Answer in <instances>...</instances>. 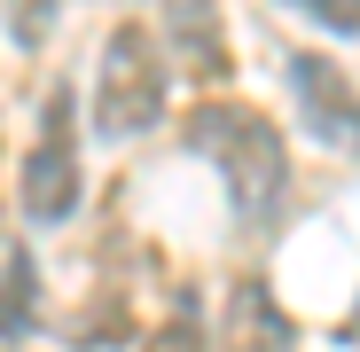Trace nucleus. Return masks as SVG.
<instances>
[{
    "mask_svg": "<svg viewBox=\"0 0 360 352\" xmlns=\"http://www.w3.org/2000/svg\"><path fill=\"white\" fill-rule=\"evenodd\" d=\"M24 211L32 219H71L79 211V149H71V94H47L39 110V141L24 157Z\"/></svg>",
    "mask_w": 360,
    "mask_h": 352,
    "instance_id": "nucleus-3",
    "label": "nucleus"
},
{
    "mask_svg": "<svg viewBox=\"0 0 360 352\" xmlns=\"http://www.w3.org/2000/svg\"><path fill=\"white\" fill-rule=\"evenodd\" d=\"M39 266H32V251L24 243H8V344H24L32 337V298H39V282H32Z\"/></svg>",
    "mask_w": 360,
    "mask_h": 352,
    "instance_id": "nucleus-7",
    "label": "nucleus"
},
{
    "mask_svg": "<svg viewBox=\"0 0 360 352\" xmlns=\"http://www.w3.org/2000/svg\"><path fill=\"white\" fill-rule=\"evenodd\" d=\"M282 71H290L297 117L314 126V141H329V149L360 157V94H352V79H345L337 63H321V55H290Z\"/></svg>",
    "mask_w": 360,
    "mask_h": 352,
    "instance_id": "nucleus-4",
    "label": "nucleus"
},
{
    "mask_svg": "<svg viewBox=\"0 0 360 352\" xmlns=\"http://www.w3.org/2000/svg\"><path fill=\"white\" fill-rule=\"evenodd\" d=\"M149 352H204V337H196V321H172V329H165Z\"/></svg>",
    "mask_w": 360,
    "mask_h": 352,
    "instance_id": "nucleus-9",
    "label": "nucleus"
},
{
    "mask_svg": "<svg viewBox=\"0 0 360 352\" xmlns=\"http://www.w3.org/2000/svg\"><path fill=\"white\" fill-rule=\"evenodd\" d=\"M227 352H297V321L274 306V289L259 274H243L227 289V329H219Z\"/></svg>",
    "mask_w": 360,
    "mask_h": 352,
    "instance_id": "nucleus-5",
    "label": "nucleus"
},
{
    "mask_svg": "<svg viewBox=\"0 0 360 352\" xmlns=\"http://www.w3.org/2000/svg\"><path fill=\"white\" fill-rule=\"evenodd\" d=\"M165 39L180 47V63L196 79H219L227 71V47L212 32V0H165Z\"/></svg>",
    "mask_w": 360,
    "mask_h": 352,
    "instance_id": "nucleus-6",
    "label": "nucleus"
},
{
    "mask_svg": "<svg viewBox=\"0 0 360 352\" xmlns=\"http://www.w3.org/2000/svg\"><path fill=\"white\" fill-rule=\"evenodd\" d=\"M165 110V39L149 24H117L102 47V79H94V133L126 141L149 133Z\"/></svg>",
    "mask_w": 360,
    "mask_h": 352,
    "instance_id": "nucleus-2",
    "label": "nucleus"
},
{
    "mask_svg": "<svg viewBox=\"0 0 360 352\" xmlns=\"http://www.w3.org/2000/svg\"><path fill=\"white\" fill-rule=\"evenodd\" d=\"M188 141L219 164V181L243 211V227H274L282 219V196H290V157H282V133L266 126L259 110L243 102H204L188 117Z\"/></svg>",
    "mask_w": 360,
    "mask_h": 352,
    "instance_id": "nucleus-1",
    "label": "nucleus"
},
{
    "mask_svg": "<svg viewBox=\"0 0 360 352\" xmlns=\"http://www.w3.org/2000/svg\"><path fill=\"white\" fill-rule=\"evenodd\" d=\"M290 8H297V16H321L329 32H352V39H360V0H290Z\"/></svg>",
    "mask_w": 360,
    "mask_h": 352,
    "instance_id": "nucleus-8",
    "label": "nucleus"
}]
</instances>
